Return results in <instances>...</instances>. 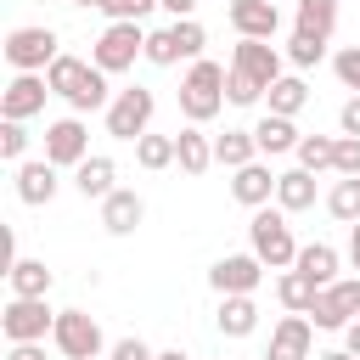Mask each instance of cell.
<instances>
[{
    "label": "cell",
    "instance_id": "cell-1",
    "mask_svg": "<svg viewBox=\"0 0 360 360\" xmlns=\"http://www.w3.org/2000/svg\"><path fill=\"white\" fill-rule=\"evenodd\" d=\"M45 84H51V96H62L79 118H84V112H107L112 96H118V90H107V73H101L96 62H79V56H56V62L45 68Z\"/></svg>",
    "mask_w": 360,
    "mask_h": 360
},
{
    "label": "cell",
    "instance_id": "cell-2",
    "mask_svg": "<svg viewBox=\"0 0 360 360\" xmlns=\"http://www.w3.org/2000/svg\"><path fill=\"white\" fill-rule=\"evenodd\" d=\"M225 73H231V68H219V62H208V56L186 68V79H180V112H186V124L219 118V107H225Z\"/></svg>",
    "mask_w": 360,
    "mask_h": 360
},
{
    "label": "cell",
    "instance_id": "cell-3",
    "mask_svg": "<svg viewBox=\"0 0 360 360\" xmlns=\"http://www.w3.org/2000/svg\"><path fill=\"white\" fill-rule=\"evenodd\" d=\"M248 242H253L248 253H259L264 270H292V264H298V242H292V225H287L281 208H253Z\"/></svg>",
    "mask_w": 360,
    "mask_h": 360
},
{
    "label": "cell",
    "instance_id": "cell-4",
    "mask_svg": "<svg viewBox=\"0 0 360 360\" xmlns=\"http://www.w3.org/2000/svg\"><path fill=\"white\" fill-rule=\"evenodd\" d=\"M202 45H208L202 22H197V17H186V22H169V28H152V34H146V62H152V68L202 62Z\"/></svg>",
    "mask_w": 360,
    "mask_h": 360
},
{
    "label": "cell",
    "instance_id": "cell-5",
    "mask_svg": "<svg viewBox=\"0 0 360 360\" xmlns=\"http://www.w3.org/2000/svg\"><path fill=\"white\" fill-rule=\"evenodd\" d=\"M152 112H158V96H152L146 84H129V90L112 96V107H107L101 118H107V135H112V141H129V146H135V141L152 129Z\"/></svg>",
    "mask_w": 360,
    "mask_h": 360
},
{
    "label": "cell",
    "instance_id": "cell-6",
    "mask_svg": "<svg viewBox=\"0 0 360 360\" xmlns=\"http://www.w3.org/2000/svg\"><path fill=\"white\" fill-rule=\"evenodd\" d=\"M135 56H146V28H141V22H107L101 39L90 45V62H96L101 73H129Z\"/></svg>",
    "mask_w": 360,
    "mask_h": 360
},
{
    "label": "cell",
    "instance_id": "cell-7",
    "mask_svg": "<svg viewBox=\"0 0 360 360\" xmlns=\"http://www.w3.org/2000/svg\"><path fill=\"white\" fill-rule=\"evenodd\" d=\"M6 62H11V73H45L62 51H56V28H39V22H28V28H11L6 34Z\"/></svg>",
    "mask_w": 360,
    "mask_h": 360
},
{
    "label": "cell",
    "instance_id": "cell-8",
    "mask_svg": "<svg viewBox=\"0 0 360 360\" xmlns=\"http://www.w3.org/2000/svg\"><path fill=\"white\" fill-rule=\"evenodd\" d=\"M51 326H56V309L45 298H6V309H0L6 343H45Z\"/></svg>",
    "mask_w": 360,
    "mask_h": 360
},
{
    "label": "cell",
    "instance_id": "cell-9",
    "mask_svg": "<svg viewBox=\"0 0 360 360\" xmlns=\"http://www.w3.org/2000/svg\"><path fill=\"white\" fill-rule=\"evenodd\" d=\"M51 343H56L68 360H96V354L107 349V338H101V321H96V315H84V309H56Z\"/></svg>",
    "mask_w": 360,
    "mask_h": 360
},
{
    "label": "cell",
    "instance_id": "cell-10",
    "mask_svg": "<svg viewBox=\"0 0 360 360\" xmlns=\"http://www.w3.org/2000/svg\"><path fill=\"white\" fill-rule=\"evenodd\" d=\"M349 321H360V276H343V281L321 287V298L309 304V326L315 332H343Z\"/></svg>",
    "mask_w": 360,
    "mask_h": 360
},
{
    "label": "cell",
    "instance_id": "cell-11",
    "mask_svg": "<svg viewBox=\"0 0 360 360\" xmlns=\"http://www.w3.org/2000/svg\"><path fill=\"white\" fill-rule=\"evenodd\" d=\"M84 158H90V129H84L79 112L45 124V163H56V169H79Z\"/></svg>",
    "mask_w": 360,
    "mask_h": 360
},
{
    "label": "cell",
    "instance_id": "cell-12",
    "mask_svg": "<svg viewBox=\"0 0 360 360\" xmlns=\"http://www.w3.org/2000/svg\"><path fill=\"white\" fill-rule=\"evenodd\" d=\"M231 68H236V73H248L259 90H270V84L281 79V68H287V51H276L270 39H236Z\"/></svg>",
    "mask_w": 360,
    "mask_h": 360
},
{
    "label": "cell",
    "instance_id": "cell-13",
    "mask_svg": "<svg viewBox=\"0 0 360 360\" xmlns=\"http://www.w3.org/2000/svg\"><path fill=\"white\" fill-rule=\"evenodd\" d=\"M259 281H264V264H259V253H225V259H214V270H208V287H214L219 298L253 292Z\"/></svg>",
    "mask_w": 360,
    "mask_h": 360
},
{
    "label": "cell",
    "instance_id": "cell-14",
    "mask_svg": "<svg viewBox=\"0 0 360 360\" xmlns=\"http://www.w3.org/2000/svg\"><path fill=\"white\" fill-rule=\"evenodd\" d=\"M45 96H51L45 73H17V79L0 90V118H17V124H28L34 112H45Z\"/></svg>",
    "mask_w": 360,
    "mask_h": 360
},
{
    "label": "cell",
    "instance_id": "cell-15",
    "mask_svg": "<svg viewBox=\"0 0 360 360\" xmlns=\"http://www.w3.org/2000/svg\"><path fill=\"white\" fill-rule=\"evenodd\" d=\"M225 17L236 28V39H276V28H281V6L276 0H231Z\"/></svg>",
    "mask_w": 360,
    "mask_h": 360
},
{
    "label": "cell",
    "instance_id": "cell-16",
    "mask_svg": "<svg viewBox=\"0 0 360 360\" xmlns=\"http://www.w3.org/2000/svg\"><path fill=\"white\" fill-rule=\"evenodd\" d=\"M309 349H315L309 315H281L276 332H270V354H264V360H309Z\"/></svg>",
    "mask_w": 360,
    "mask_h": 360
},
{
    "label": "cell",
    "instance_id": "cell-17",
    "mask_svg": "<svg viewBox=\"0 0 360 360\" xmlns=\"http://www.w3.org/2000/svg\"><path fill=\"white\" fill-rule=\"evenodd\" d=\"M276 180L281 174H270V163H248V169H236L231 174V197L242 202V208H270V197H276Z\"/></svg>",
    "mask_w": 360,
    "mask_h": 360
},
{
    "label": "cell",
    "instance_id": "cell-18",
    "mask_svg": "<svg viewBox=\"0 0 360 360\" xmlns=\"http://www.w3.org/2000/svg\"><path fill=\"white\" fill-rule=\"evenodd\" d=\"M73 186H79V197H96V202H107V197L118 191V163H112L107 152H90V158L73 169Z\"/></svg>",
    "mask_w": 360,
    "mask_h": 360
},
{
    "label": "cell",
    "instance_id": "cell-19",
    "mask_svg": "<svg viewBox=\"0 0 360 360\" xmlns=\"http://www.w3.org/2000/svg\"><path fill=\"white\" fill-rule=\"evenodd\" d=\"M56 163H45V158H28V163H17V197L28 202V208H39V202H51L56 197Z\"/></svg>",
    "mask_w": 360,
    "mask_h": 360
},
{
    "label": "cell",
    "instance_id": "cell-20",
    "mask_svg": "<svg viewBox=\"0 0 360 360\" xmlns=\"http://www.w3.org/2000/svg\"><path fill=\"white\" fill-rule=\"evenodd\" d=\"M253 141H259V158H281V152H298V124L292 118H281V112H264L259 124H253Z\"/></svg>",
    "mask_w": 360,
    "mask_h": 360
},
{
    "label": "cell",
    "instance_id": "cell-21",
    "mask_svg": "<svg viewBox=\"0 0 360 360\" xmlns=\"http://www.w3.org/2000/svg\"><path fill=\"white\" fill-rule=\"evenodd\" d=\"M174 163L186 174H208L214 169V135H202V124H186L174 135Z\"/></svg>",
    "mask_w": 360,
    "mask_h": 360
},
{
    "label": "cell",
    "instance_id": "cell-22",
    "mask_svg": "<svg viewBox=\"0 0 360 360\" xmlns=\"http://www.w3.org/2000/svg\"><path fill=\"white\" fill-rule=\"evenodd\" d=\"M141 219H146V202H141V191H129V186H118V191L101 202V225H107L112 236H129Z\"/></svg>",
    "mask_w": 360,
    "mask_h": 360
},
{
    "label": "cell",
    "instance_id": "cell-23",
    "mask_svg": "<svg viewBox=\"0 0 360 360\" xmlns=\"http://www.w3.org/2000/svg\"><path fill=\"white\" fill-rule=\"evenodd\" d=\"M276 208H281V214L315 208V174H309V169H281V180H276Z\"/></svg>",
    "mask_w": 360,
    "mask_h": 360
},
{
    "label": "cell",
    "instance_id": "cell-24",
    "mask_svg": "<svg viewBox=\"0 0 360 360\" xmlns=\"http://www.w3.org/2000/svg\"><path fill=\"white\" fill-rule=\"evenodd\" d=\"M6 281H11V298H45L51 292V270H45V259H11V270H6Z\"/></svg>",
    "mask_w": 360,
    "mask_h": 360
},
{
    "label": "cell",
    "instance_id": "cell-25",
    "mask_svg": "<svg viewBox=\"0 0 360 360\" xmlns=\"http://www.w3.org/2000/svg\"><path fill=\"white\" fill-rule=\"evenodd\" d=\"M219 332L225 338H253L259 332V304H253V292H236V298H219Z\"/></svg>",
    "mask_w": 360,
    "mask_h": 360
},
{
    "label": "cell",
    "instance_id": "cell-26",
    "mask_svg": "<svg viewBox=\"0 0 360 360\" xmlns=\"http://www.w3.org/2000/svg\"><path fill=\"white\" fill-rule=\"evenodd\" d=\"M338 264H343V253H338L332 242H309V248H298V264H292V270H304L315 287H332V281H338Z\"/></svg>",
    "mask_w": 360,
    "mask_h": 360
},
{
    "label": "cell",
    "instance_id": "cell-27",
    "mask_svg": "<svg viewBox=\"0 0 360 360\" xmlns=\"http://www.w3.org/2000/svg\"><path fill=\"white\" fill-rule=\"evenodd\" d=\"M253 158H259L253 129H225V135H214V163H225L231 174H236V169H248Z\"/></svg>",
    "mask_w": 360,
    "mask_h": 360
},
{
    "label": "cell",
    "instance_id": "cell-28",
    "mask_svg": "<svg viewBox=\"0 0 360 360\" xmlns=\"http://www.w3.org/2000/svg\"><path fill=\"white\" fill-rule=\"evenodd\" d=\"M276 298H281L287 315H309V304L321 298V287H315L304 270H281V276H276Z\"/></svg>",
    "mask_w": 360,
    "mask_h": 360
},
{
    "label": "cell",
    "instance_id": "cell-29",
    "mask_svg": "<svg viewBox=\"0 0 360 360\" xmlns=\"http://www.w3.org/2000/svg\"><path fill=\"white\" fill-rule=\"evenodd\" d=\"M264 101H270V112H281V118H298V112L309 107V84H304L298 73H281V79L264 90Z\"/></svg>",
    "mask_w": 360,
    "mask_h": 360
},
{
    "label": "cell",
    "instance_id": "cell-30",
    "mask_svg": "<svg viewBox=\"0 0 360 360\" xmlns=\"http://www.w3.org/2000/svg\"><path fill=\"white\" fill-rule=\"evenodd\" d=\"M292 28H298V34H315V39H332V28H338V0H298Z\"/></svg>",
    "mask_w": 360,
    "mask_h": 360
},
{
    "label": "cell",
    "instance_id": "cell-31",
    "mask_svg": "<svg viewBox=\"0 0 360 360\" xmlns=\"http://www.w3.org/2000/svg\"><path fill=\"white\" fill-rule=\"evenodd\" d=\"M326 214L332 219H343V225H360V180H332V191H326Z\"/></svg>",
    "mask_w": 360,
    "mask_h": 360
},
{
    "label": "cell",
    "instance_id": "cell-32",
    "mask_svg": "<svg viewBox=\"0 0 360 360\" xmlns=\"http://www.w3.org/2000/svg\"><path fill=\"white\" fill-rule=\"evenodd\" d=\"M135 163L152 169V174H158V169H174V135H152V129H146V135L135 141Z\"/></svg>",
    "mask_w": 360,
    "mask_h": 360
},
{
    "label": "cell",
    "instance_id": "cell-33",
    "mask_svg": "<svg viewBox=\"0 0 360 360\" xmlns=\"http://www.w3.org/2000/svg\"><path fill=\"white\" fill-rule=\"evenodd\" d=\"M332 158H338V135H304L298 141V169L321 174V169H332Z\"/></svg>",
    "mask_w": 360,
    "mask_h": 360
},
{
    "label": "cell",
    "instance_id": "cell-34",
    "mask_svg": "<svg viewBox=\"0 0 360 360\" xmlns=\"http://www.w3.org/2000/svg\"><path fill=\"white\" fill-rule=\"evenodd\" d=\"M321 56H326V39H315V34H298V28H292V39H287V62H292V68H315Z\"/></svg>",
    "mask_w": 360,
    "mask_h": 360
},
{
    "label": "cell",
    "instance_id": "cell-35",
    "mask_svg": "<svg viewBox=\"0 0 360 360\" xmlns=\"http://www.w3.org/2000/svg\"><path fill=\"white\" fill-rule=\"evenodd\" d=\"M0 158L6 163H28V129L17 118H0Z\"/></svg>",
    "mask_w": 360,
    "mask_h": 360
},
{
    "label": "cell",
    "instance_id": "cell-36",
    "mask_svg": "<svg viewBox=\"0 0 360 360\" xmlns=\"http://www.w3.org/2000/svg\"><path fill=\"white\" fill-rule=\"evenodd\" d=\"M332 73H338V84H343V90H354V96H360V45L332 51Z\"/></svg>",
    "mask_w": 360,
    "mask_h": 360
},
{
    "label": "cell",
    "instance_id": "cell-37",
    "mask_svg": "<svg viewBox=\"0 0 360 360\" xmlns=\"http://www.w3.org/2000/svg\"><path fill=\"white\" fill-rule=\"evenodd\" d=\"M332 174H343V180H360V135H338V158H332Z\"/></svg>",
    "mask_w": 360,
    "mask_h": 360
},
{
    "label": "cell",
    "instance_id": "cell-38",
    "mask_svg": "<svg viewBox=\"0 0 360 360\" xmlns=\"http://www.w3.org/2000/svg\"><path fill=\"white\" fill-rule=\"evenodd\" d=\"M152 6H158V0H101L96 11H101L107 22H141V17L152 11Z\"/></svg>",
    "mask_w": 360,
    "mask_h": 360
},
{
    "label": "cell",
    "instance_id": "cell-39",
    "mask_svg": "<svg viewBox=\"0 0 360 360\" xmlns=\"http://www.w3.org/2000/svg\"><path fill=\"white\" fill-rule=\"evenodd\" d=\"M259 96H264V90H259V84H253L248 73H236V68L225 73V101H231V107H253Z\"/></svg>",
    "mask_w": 360,
    "mask_h": 360
},
{
    "label": "cell",
    "instance_id": "cell-40",
    "mask_svg": "<svg viewBox=\"0 0 360 360\" xmlns=\"http://www.w3.org/2000/svg\"><path fill=\"white\" fill-rule=\"evenodd\" d=\"M107 360H158V349L141 343V338H118V343L107 349Z\"/></svg>",
    "mask_w": 360,
    "mask_h": 360
},
{
    "label": "cell",
    "instance_id": "cell-41",
    "mask_svg": "<svg viewBox=\"0 0 360 360\" xmlns=\"http://www.w3.org/2000/svg\"><path fill=\"white\" fill-rule=\"evenodd\" d=\"M338 129H343V135H360V96H349V101H343V112H338Z\"/></svg>",
    "mask_w": 360,
    "mask_h": 360
},
{
    "label": "cell",
    "instance_id": "cell-42",
    "mask_svg": "<svg viewBox=\"0 0 360 360\" xmlns=\"http://www.w3.org/2000/svg\"><path fill=\"white\" fill-rule=\"evenodd\" d=\"M6 360H45V343H11Z\"/></svg>",
    "mask_w": 360,
    "mask_h": 360
},
{
    "label": "cell",
    "instance_id": "cell-43",
    "mask_svg": "<svg viewBox=\"0 0 360 360\" xmlns=\"http://www.w3.org/2000/svg\"><path fill=\"white\" fill-rule=\"evenodd\" d=\"M158 6H163V11L174 17V22H186V17H197V0H158Z\"/></svg>",
    "mask_w": 360,
    "mask_h": 360
},
{
    "label": "cell",
    "instance_id": "cell-44",
    "mask_svg": "<svg viewBox=\"0 0 360 360\" xmlns=\"http://www.w3.org/2000/svg\"><path fill=\"white\" fill-rule=\"evenodd\" d=\"M343 349L360 360V321H349V326H343Z\"/></svg>",
    "mask_w": 360,
    "mask_h": 360
},
{
    "label": "cell",
    "instance_id": "cell-45",
    "mask_svg": "<svg viewBox=\"0 0 360 360\" xmlns=\"http://www.w3.org/2000/svg\"><path fill=\"white\" fill-rule=\"evenodd\" d=\"M349 264L360 270V225H349Z\"/></svg>",
    "mask_w": 360,
    "mask_h": 360
},
{
    "label": "cell",
    "instance_id": "cell-46",
    "mask_svg": "<svg viewBox=\"0 0 360 360\" xmlns=\"http://www.w3.org/2000/svg\"><path fill=\"white\" fill-rule=\"evenodd\" d=\"M315 360H354V354H349V349H321Z\"/></svg>",
    "mask_w": 360,
    "mask_h": 360
},
{
    "label": "cell",
    "instance_id": "cell-47",
    "mask_svg": "<svg viewBox=\"0 0 360 360\" xmlns=\"http://www.w3.org/2000/svg\"><path fill=\"white\" fill-rule=\"evenodd\" d=\"M158 360H191V354H180V349H158Z\"/></svg>",
    "mask_w": 360,
    "mask_h": 360
},
{
    "label": "cell",
    "instance_id": "cell-48",
    "mask_svg": "<svg viewBox=\"0 0 360 360\" xmlns=\"http://www.w3.org/2000/svg\"><path fill=\"white\" fill-rule=\"evenodd\" d=\"M68 6H101V0H68Z\"/></svg>",
    "mask_w": 360,
    "mask_h": 360
},
{
    "label": "cell",
    "instance_id": "cell-49",
    "mask_svg": "<svg viewBox=\"0 0 360 360\" xmlns=\"http://www.w3.org/2000/svg\"><path fill=\"white\" fill-rule=\"evenodd\" d=\"M96 360H107V354H96Z\"/></svg>",
    "mask_w": 360,
    "mask_h": 360
},
{
    "label": "cell",
    "instance_id": "cell-50",
    "mask_svg": "<svg viewBox=\"0 0 360 360\" xmlns=\"http://www.w3.org/2000/svg\"><path fill=\"white\" fill-rule=\"evenodd\" d=\"M219 360H225V354H219Z\"/></svg>",
    "mask_w": 360,
    "mask_h": 360
}]
</instances>
